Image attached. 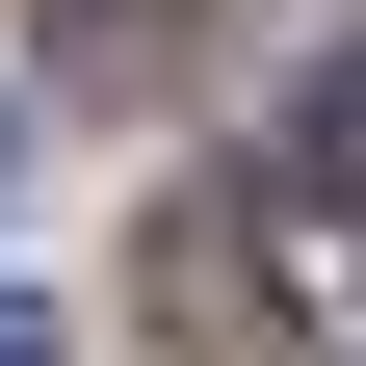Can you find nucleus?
Masks as SVG:
<instances>
[{
  "label": "nucleus",
  "instance_id": "1",
  "mask_svg": "<svg viewBox=\"0 0 366 366\" xmlns=\"http://www.w3.org/2000/svg\"><path fill=\"white\" fill-rule=\"evenodd\" d=\"M288 183H314V209H366V53L314 79V105H288Z\"/></svg>",
  "mask_w": 366,
  "mask_h": 366
},
{
  "label": "nucleus",
  "instance_id": "2",
  "mask_svg": "<svg viewBox=\"0 0 366 366\" xmlns=\"http://www.w3.org/2000/svg\"><path fill=\"white\" fill-rule=\"evenodd\" d=\"M0 366H53V314H26V288H0Z\"/></svg>",
  "mask_w": 366,
  "mask_h": 366
},
{
  "label": "nucleus",
  "instance_id": "3",
  "mask_svg": "<svg viewBox=\"0 0 366 366\" xmlns=\"http://www.w3.org/2000/svg\"><path fill=\"white\" fill-rule=\"evenodd\" d=\"M0 183H26V105H0Z\"/></svg>",
  "mask_w": 366,
  "mask_h": 366
}]
</instances>
